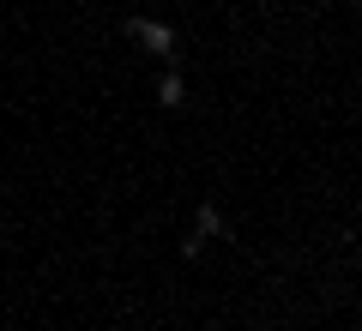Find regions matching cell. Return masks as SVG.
<instances>
[{"label": "cell", "instance_id": "cell-1", "mask_svg": "<svg viewBox=\"0 0 362 331\" xmlns=\"http://www.w3.org/2000/svg\"><path fill=\"white\" fill-rule=\"evenodd\" d=\"M127 37H139L145 49H151V54H163V61L175 54V30H169L163 18H127Z\"/></svg>", "mask_w": 362, "mask_h": 331}, {"label": "cell", "instance_id": "cell-2", "mask_svg": "<svg viewBox=\"0 0 362 331\" xmlns=\"http://www.w3.org/2000/svg\"><path fill=\"white\" fill-rule=\"evenodd\" d=\"M194 235H206V241H211V235H223V211H218V205H199V211H194Z\"/></svg>", "mask_w": 362, "mask_h": 331}, {"label": "cell", "instance_id": "cell-3", "mask_svg": "<svg viewBox=\"0 0 362 331\" xmlns=\"http://www.w3.org/2000/svg\"><path fill=\"white\" fill-rule=\"evenodd\" d=\"M157 102H163V109H181V102H187V85H181V73H169L163 85H157Z\"/></svg>", "mask_w": 362, "mask_h": 331}]
</instances>
